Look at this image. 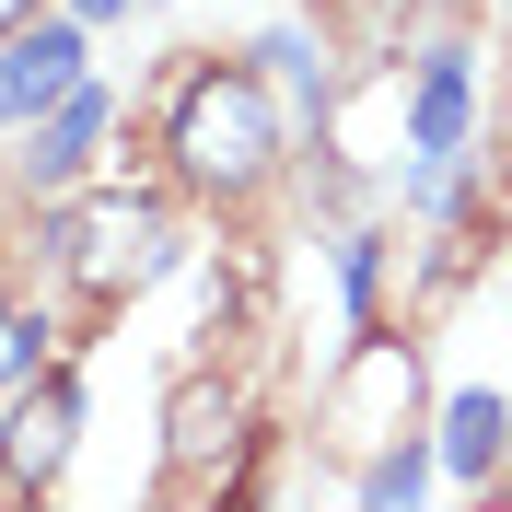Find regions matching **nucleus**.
Wrapping results in <instances>:
<instances>
[{"instance_id": "7ed1b4c3", "label": "nucleus", "mask_w": 512, "mask_h": 512, "mask_svg": "<svg viewBox=\"0 0 512 512\" xmlns=\"http://www.w3.org/2000/svg\"><path fill=\"white\" fill-rule=\"evenodd\" d=\"M70 443H82V384L70 373H24L12 408H0V478L12 489H59Z\"/></svg>"}, {"instance_id": "423d86ee", "label": "nucleus", "mask_w": 512, "mask_h": 512, "mask_svg": "<svg viewBox=\"0 0 512 512\" xmlns=\"http://www.w3.org/2000/svg\"><path fill=\"white\" fill-rule=\"evenodd\" d=\"M59 94H82V24H24L12 59H0V105L35 117V105H59Z\"/></svg>"}, {"instance_id": "4468645a", "label": "nucleus", "mask_w": 512, "mask_h": 512, "mask_svg": "<svg viewBox=\"0 0 512 512\" xmlns=\"http://www.w3.org/2000/svg\"><path fill=\"white\" fill-rule=\"evenodd\" d=\"M0 117H12V105H0Z\"/></svg>"}, {"instance_id": "9d476101", "label": "nucleus", "mask_w": 512, "mask_h": 512, "mask_svg": "<svg viewBox=\"0 0 512 512\" xmlns=\"http://www.w3.org/2000/svg\"><path fill=\"white\" fill-rule=\"evenodd\" d=\"M35 373V315L24 303H0V408H12V384Z\"/></svg>"}, {"instance_id": "f03ea898", "label": "nucleus", "mask_w": 512, "mask_h": 512, "mask_svg": "<svg viewBox=\"0 0 512 512\" xmlns=\"http://www.w3.org/2000/svg\"><path fill=\"white\" fill-rule=\"evenodd\" d=\"M47 245H59V280L82 291V303H128V291H152V280H163L175 222H163V198H152V187H94V198H59Z\"/></svg>"}, {"instance_id": "f8f14e48", "label": "nucleus", "mask_w": 512, "mask_h": 512, "mask_svg": "<svg viewBox=\"0 0 512 512\" xmlns=\"http://www.w3.org/2000/svg\"><path fill=\"white\" fill-rule=\"evenodd\" d=\"M35 24V0H0V35H24Z\"/></svg>"}, {"instance_id": "9b49d317", "label": "nucleus", "mask_w": 512, "mask_h": 512, "mask_svg": "<svg viewBox=\"0 0 512 512\" xmlns=\"http://www.w3.org/2000/svg\"><path fill=\"white\" fill-rule=\"evenodd\" d=\"M256 59H268V70H291V82H303V94H326V59H315V35H268V47H256Z\"/></svg>"}, {"instance_id": "39448f33", "label": "nucleus", "mask_w": 512, "mask_h": 512, "mask_svg": "<svg viewBox=\"0 0 512 512\" xmlns=\"http://www.w3.org/2000/svg\"><path fill=\"white\" fill-rule=\"evenodd\" d=\"M94 140H105V94L82 82V94L47 105V128H35V152H24V187L35 198H70L82 175H94Z\"/></svg>"}, {"instance_id": "ddd939ff", "label": "nucleus", "mask_w": 512, "mask_h": 512, "mask_svg": "<svg viewBox=\"0 0 512 512\" xmlns=\"http://www.w3.org/2000/svg\"><path fill=\"white\" fill-rule=\"evenodd\" d=\"M70 12H82V24H105V12H128V0H70Z\"/></svg>"}, {"instance_id": "f257e3e1", "label": "nucleus", "mask_w": 512, "mask_h": 512, "mask_svg": "<svg viewBox=\"0 0 512 512\" xmlns=\"http://www.w3.org/2000/svg\"><path fill=\"white\" fill-rule=\"evenodd\" d=\"M163 152H175V175H187V187L256 198V187H268V163H280V105H268V82H256L245 59H210L187 94H175Z\"/></svg>"}, {"instance_id": "1a4fd4ad", "label": "nucleus", "mask_w": 512, "mask_h": 512, "mask_svg": "<svg viewBox=\"0 0 512 512\" xmlns=\"http://www.w3.org/2000/svg\"><path fill=\"white\" fill-rule=\"evenodd\" d=\"M419 489H431V454H419V443H396V454L361 466V501H419Z\"/></svg>"}, {"instance_id": "6e6552de", "label": "nucleus", "mask_w": 512, "mask_h": 512, "mask_svg": "<svg viewBox=\"0 0 512 512\" xmlns=\"http://www.w3.org/2000/svg\"><path fill=\"white\" fill-rule=\"evenodd\" d=\"M501 443H512V408H501V396H454V408H443V466H454V478H489Z\"/></svg>"}, {"instance_id": "0eeeda50", "label": "nucleus", "mask_w": 512, "mask_h": 512, "mask_svg": "<svg viewBox=\"0 0 512 512\" xmlns=\"http://www.w3.org/2000/svg\"><path fill=\"white\" fill-rule=\"evenodd\" d=\"M454 140H466V59H454V47H443V59H419V105H408V152H419V163H443Z\"/></svg>"}, {"instance_id": "20e7f679", "label": "nucleus", "mask_w": 512, "mask_h": 512, "mask_svg": "<svg viewBox=\"0 0 512 512\" xmlns=\"http://www.w3.org/2000/svg\"><path fill=\"white\" fill-rule=\"evenodd\" d=\"M245 443V396L222 373H187L175 384V408H163V454H175V478H210V454Z\"/></svg>"}]
</instances>
